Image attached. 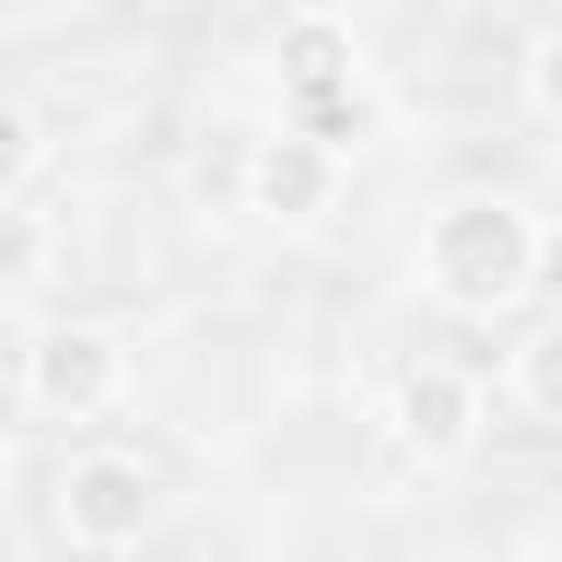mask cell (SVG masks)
I'll use <instances>...</instances> for the list:
<instances>
[{"label": "cell", "mask_w": 562, "mask_h": 562, "mask_svg": "<svg viewBox=\"0 0 562 562\" xmlns=\"http://www.w3.org/2000/svg\"><path fill=\"white\" fill-rule=\"evenodd\" d=\"M527 263H536V220L509 193H457L422 220L413 272L448 316H501L527 299Z\"/></svg>", "instance_id": "obj_1"}, {"label": "cell", "mask_w": 562, "mask_h": 562, "mask_svg": "<svg viewBox=\"0 0 562 562\" xmlns=\"http://www.w3.org/2000/svg\"><path fill=\"white\" fill-rule=\"evenodd\" d=\"M395 439L422 457V465H457L474 439H483V395H474V378L465 369H413L404 386H395Z\"/></svg>", "instance_id": "obj_6"}, {"label": "cell", "mask_w": 562, "mask_h": 562, "mask_svg": "<svg viewBox=\"0 0 562 562\" xmlns=\"http://www.w3.org/2000/svg\"><path fill=\"white\" fill-rule=\"evenodd\" d=\"M334 193H342V149H334V140L281 123V132H263V140L246 149V211H255V220L307 228V220L334 211Z\"/></svg>", "instance_id": "obj_5"}, {"label": "cell", "mask_w": 562, "mask_h": 562, "mask_svg": "<svg viewBox=\"0 0 562 562\" xmlns=\"http://www.w3.org/2000/svg\"><path fill=\"white\" fill-rule=\"evenodd\" d=\"M123 378H132V351H123V334H105V325H44V334L26 342V404L53 413V422L105 413V404L123 395Z\"/></svg>", "instance_id": "obj_4"}, {"label": "cell", "mask_w": 562, "mask_h": 562, "mask_svg": "<svg viewBox=\"0 0 562 562\" xmlns=\"http://www.w3.org/2000/svg\"><path fill=\"white\" fill-rule=\"evenodd\" d=\"M272 70H281L290 123L342 149L351 123H360V105H351V88H360V35H351V18H334V9H290L281 35H272Z\"/></svg>", "instance_id": "obj_2"}, {"label": "cell", "mask_w": 562, "mask_h": 562, "mask_svg": "<svg viewBox=\"0 0 562 562\" xmlns=\"http://www.w3.org/2000/svg\"><path fill=\"white\" fill-rule=\"evenodd\" d=\"M53 518H61V536H70L79 553H132V544L149 536V518H158V483H149L140 457H123V448H88V457L61 465V483H53Z\"/></svg>", "instance_id": "obj_3"}, {"label": "cell", "mask_w": 562, "mask_h": 562, "mask_svg": "<svg viewBox=\"0 0 562 562\" xmlns=\"http://www.w3.org/2000/svg\"><path fill=\"white\" fill-rule=\"evenodd\" d=\"M35 167H44V123H35L26 105H0V202H9Z\"/></svg>", "instance_id": "obj_8"}, {"label": "cell", "mask_w": 562, "mask_h": 562, "mask_svg": "<svg viewBox=\"0 0 562 562\" xmlns=\"http://www.w3.org/2000/svg\"><path fill=\"white\" fill-rule=\"evenodd\" d=\"M527 290H553V299H562V220H536V263H527Z\"/></svg>", "instance_id": "obj_10"}, {"label": "cell", "mask_w": 562, "mask_h": 562, "mask_svg": "<svg viewBox=\"0 0 562 562\" xmlns=\"http://www.w3.org/2000/svg\"><path fill=\"white\" fill-rule=\"evenodd\" d=\"M509 395H518L536 422H562V316L536 325V334L509 351Z\"/></svg>", "instance_id": "obj_7"}, {"label": "cell", "mask_w": 562, "mask_h": 562, "mask_svg": "<svg viewBox=\"0 0 562 562\" xmlns=\"http://www.w3.org/2000/svg\"><path fill=\"white\" fill-rule=\"evenodd\" d=\"M527 105H536L544 123H562V26H544V35L527 44Z\"/></svg>", "instance_id": "obj_9"}]
</instances>
